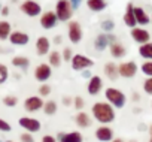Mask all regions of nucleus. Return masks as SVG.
I'll return each instance as SVG.
<instances>
[{"mask_svg": "<svg viewBox=\"0 0 152 142\" xmlns=\"http://www.w3.org/2000/svg\"><path fill=\"white\" fill-rule=\"evenodd\" d=\"M51 94V87L48 85V84H42L40 87H39V96L40 97H46V96H49Z\"/></svg>", "mask_w": 152, "mask_h": 142, "instance_id": "obj_34", "label": "nucleus"}, {"mask_svg": "<svg viewBox=\"0 0 152 142\" xmlns=\"http://www.w3.org/2000/svg\"><path fill=\"white\" fill-rule=\"evenodd\" d=\"M96 138L100 141V142H109V141H113V130L109 127V126H100L97 127L96 130Z\"/></svg>", "mask_w": 152, "mask_h": 142, "instance_id": "obj_16", "label": "nucleus"}, {"mask_svg": "<svg viewBox=\"0 0 152 142\" xmlns=\"http://www.w3.org/2000/svg\"><path fill=\"white\" fill-rule=\"evenodd\" d=\"M131 36H133V39H134L137 43H140V45L148 43L149 39H151L149 32L145 30V29H142V27H134V29H131Z\"/></svg>", "mask_w": 152, "mask_h": 142, "instance_id": "obj_12", "label": "nucleus"}, {"mask_svg": "<svg viewBox=\"0 0 152 142\" xmlns=\"http://www.w3.org/2000/svg\"><path fill=\"white\" fill-rule=\"evenodd\" d=\"M75 121H76V124H78L79 127H82V129H87V127H90L91 126V117L87 114V112H84V111H79L78 114H76V117H75Z\"/></svg>", "mask_w": 152, "mask_h": 142, "instance_id": "obj_21", "label": "nucleus"}, {"mask_svg": "<svg viewBox=\"0 0 152 142\" xmlns=\"http://www.w3.org/2000/svg\"><path fill=\"white\" fill-rule=\"evenodd\" d=\"M57 111H58L57 102H54V100H48V102H45V105H43V112H45L46 115H54Z\"/></svg>", "mask_w": 152, "mask_h": 142, "instance_id": "obj_29", "label": "nucleus"}, {"mask_svg": "<svg viewBox=\"0 0 152 142\" xmlns=\"http://www.w3.org/2000/svg\"><path fill=\"white\" fill-rule=\"evenodd\" d=\"M9 40H11V43H12V45H17V46H24V45H27V43H28L30 38H28V35H27V33L17 30V32H12V33H11Z\"/></svg>", "mask_w": 152, "mask_h": 142, "instance_id": "obj_15", "label": "nucleus"}, {"mask_svg": "<svg viewBox=\"0 0 152 142\" xmlns=\"http://www.w3.org/2000/svg\"><path fill=\"white\" fill-rule=\"evenodd\" d=\"M112 42H115V36L107 35V33H102V35L97 36V39L94 42V46H96V49L103 51V49H106V46H110Z\"/></svg>", "mask_w": 152, "mask_h": 142, "instance_id": "obj_13", "label": "nucleus"}, {"mask_svg": "<svg viewBox=\"0 0 152 142\" xmlns=\"http://www.w3.org/2000/svg\"><path fill=\"white\" fill-rule=\"evenodd\" d=\"M42 142H57V139L54 136H51V135H45L42 138Z\"/></svg>", "mask_w": 152, "mask_h": 142, "instance_id": "obj_41", "label": "nucleus"}, {"mask_svg": "<svg viewBox=\"0 0 152 142\" xmlns=\"http://www.w3.org/2000/svg\"><path fill=\"white\" fill-rule=\"evenodd\" d=\"M130 142H136V141H130Z\"/></svg>", "mask_w": 152, "mask_h": 142, "instance_id": "obj_50", "label": "nucleus"}, {"mask_svg": "<svg viewBox=\"0 0 152 142\" xmlns=\"http://www.w3.org/2000/svg\"><path fill=\"white\" fill-rule=\"evenodd\" d=\"M21 12H24L27 17H37L40 12H42V8L37 2H34V0H26V2L21 3L20 6Z\"/></svg>", "mask_w": 152, "mask_h": 142, "instance_id": "obj_6", "label": "nucleus"}, {"mask_svg": "<svg viewBox=\"0 0 152 142\" xmlns=\"http://www.w3.org/2000/svg\"><path fill=\"white\" fill-rule=\"evenodd\" d=\"M124 23H125L127 27H131V29H134L136 24H137L133 3H128V5H127V11H125V14H124Z\"/></svg>", "mask_w": 152, "mask_h": 142, "instance_id": "obj_18", "label": "nucleus"}, {"mask_svg": "<svg viewBox=\"0 0 152 142\" xmlns=\"http://www.w3.org/2000/svg\"><path fill=\"white\" fill-rule=\"evenodd\" d=\"M87 6L91 11H94V12H100V11H103L106 8V2L104 0H88Z\"/></svg>", "mask_w": 152, "mask_h": 142, "instance_id": "obj_27", "label": "nucleus"}, {"mask_svg": "<svg viewBox=\"0 0 152 142\" xmlns=\"http://www.w3.org/2000/svg\"><path fill=\"white\" fill-rule=\"evenodd\" d=\"M137 70H139V67H137V64L134 61H125V63H121L118 66L119 77H122V78H133V77H136Z\"/></svg>", "mask_w": 152, "mask_h": 142, "instance_id": "obj_7", "label": "nucleus"}, {"mask_svg": "<svg viewBox=\"0 0 152 142\" xmlns=\"http://www.w3.org/2000/svg\"><path fill=\"white\" fill-rule=\"evenodd\" d=\"M103 70H104V75H106L110 81H115V79H118V77H119L118 66H116L115 63H112V61L106 63L104 67H103Z\"/></svg>", "mask_w": 152, "mask_h": 142, "instance_id": "obj_20", "label": "nucleus"}, {"mask_svg": "<svg viewBox=\"0 0 152 142\" xmlns=\"http://www.w3.org/2000/svg\"><path fill=\"white\" fill-rule=\"evenodd\" d=\"M73 106L78 109V111H82L84 109V106H85V102H84V99L81 97V96H76L75 99H73Z\"/></svg>", "mask_w": 152, "mask_h": 142, "instance_id": "obj_33", "label": "nucleus"}, {"mask_svg": "<svg viewBox=\"0 0 152 142\" xmlns=\"http://www.w3.org/2000/svg\"><path fill=\"white\" fill-rule=\"evenodd\" d=\"M61 60H63V55H61L58 51L49 52V66H52V67H60V66H61Z\"/></svg>", "mask_w": 152, "mask_h": 142, "instance_id": "obj_28", "label": "nucleus"}, {"mask_svg": "<svg viewBox=\"0 0 152 142\" xmlns=\"http://www.w3.org/2000/svg\"><path fill=\"white\" fill-rule=\"evenodd\" d=\"M69 39L73 43H78L82 39V29L78 21H70L69 23Z\"/></svg>", "mask_w": 152, "mask_h": 142, "instance_id": "obj_10", "label": "nucleus"}, {"mask_svg": "<svg viewBox=\"0 0 152 142\" xmlns=\"http://www.w3.org/2000/svg\"><path fill=\"white\" fill-rule=\"evenodd\" d=\"M55 43H61V36H55Z\"/></svg>", "mask_w": 152, "mask_h": 142, "instance_id": "obj_45", "label": "nucleus"}, {"mask_svg": "<svg viewBox=\"0 0 152 142\" xmlns=\"http://www.w3.org/2000/svg\"><path fill=\"white\" fill-rule=\"evenodd\" d=\"M63 58H64L66 61H72L73 54H72V49H70V48H64V51H63Z\"/></svg>", "mask_w": 152, "mask_h": 142, "instance_id": "obj_39", "label": "nucleus"}, {"mask_svg": "<svg viewBox=\"0 0 152 142\" xmlns=\"http://www.w3.org/2000/svg\"><path fill=\"white\" fill-rule=\"evenodd\" d=\"M20 139H21V142H34V138H33V135H31V133H28V132L23 133V135L20 136Z\"/></svg>", "mask_w": 152, "mask_h": 142, "instance_id": "obj_37", "label": "nucleus"}, {"mask_svg": "<svg viewBox=\"0 0 152 142\" xmlns=\"http://www.w3.org/2000/svg\"><path fill=\"white\" fill-rule=\"evenodd\" d=\"M112 142H124V141H122V139H119V138H116V139H113Z\"/></svg>", "mask_w": 152, "mask_h": 142, "instance_id": "obj_47", "label": "nucleus"}, {"mask_svg": "<svg viewBox=\"0 0 152 142\" xmlns=\"http://www.w3.org/2000/svg\"><path fill=\"white\" fill-rule=\"evenodd\" d=\"M133 100H134V102H139V100H140V94H139V93H134V94H133Z\"/></svg>", "mask_w": 152, "mask_h": 142, "instance_id": "obj_44", "label": "nucleus"}, {"mask_svg": "<svg viewBox=\"0 0 152 142\" xmlns=\"http://www.w3.org/2000/svg\"><path fill=\"white\" fill-rule=\"evenodd\" d=\"M143 91L149 96H152V78H146L143 82Z\"/></svg>", "mask_w": 152, "mask_h": 142, "instance_id": "obj_35", "label": "nucleus"}, {"mask_svg": "<svg viewBox=\"0 0 152 142\" xmlns=\"http://www.w3.org/2000/svg\"><path fill=\"white\" fill-rule=\"evenodd\" d=\"M18 124L28 133H37L42 129L40 121L37 118H33V117H21L18 120Z\"/></svg>", "mask_w": 152, "mask_h": 142, "instance_id": "obj_5", "label": "nucleus"}, {"mask_svg": "<svg viewBox=\"0 0 152 142\" xmlns=\"http://www.w3.org/2000/svg\"><path fill=\"white\" fill-rule=\"evenodd\" d=\"M51 75H52V67L46 63H42L34 69V78L39 82H46L51 78Z\"/></svg>", "mask_w": 152, "mask_h": 142, "instance_id": "obj_8", "label": "nucleus"}, {"mask_svg": "<svg viewBox=\"0 0 152 142\" xmlns=\"http://www.w3.org/2000/svg\"><path fill=\"white\" fill-rule=\"evenodd\" d=\"M58 142H84L81 132H69V133H58Z\"/></svg>", "mask_w": 152, "mask_h": 142, "instance_id": "obj_17", "label": "nucleus"}, {"mask_svg": "<svg viewBox=\"0 0 152 142\" xmlns=\"http://www.w3.org/2000/svg\"><path fill=\"white\" fill-rule=\"evenodd\" d=\"M104 97H106V102H107V103H110L113 108H118V109L124 108V106H125V102H127L125 94H124L121 90L115 88V87H109V88H106V91H104Z\"/></svg>", "mask_w": 152, "mask_h": 142, "instance_id": "obj_2", "label": "nucleus"}, {"mask_svg": "<svg viewBox=\"0 0 152 142\" xmlns=\"http://www.w3.org/2000/svg\"><path fill=\"white\" fill-rule=\"evenodd\" d=\"M6 142H14V141H6Z\"/></svg>", "mask_w": 152, "mask_h": 142, "instance_id": "obj_48", "label": "nucleus"}, {"mask_svg": "<svg viewBox=\"0 0 152 142\" xmlns=\"http://www.w3.org/2000/svg\"><path fill=\"white\" fill-rule=\"evenodd\" d=\"M0 132H11V124L3 118H0Z\"/></svg>", "mask_w": 152, "mask_h": 142, "instance_id": "obj_36", "label": "nucleus"}, {"mask_svg": "<svg viewBox=\"0 0 152 142\" xmlns=\"http://www.w3.org/2000/svg\"><path fill=\"white\" fill-rule=\"evenodd\" d=\"M70 63H72L73 70H81V72H84V70H87L88 67H91L94 64V61L91 58H88L87 55H82V54H75Z\"/></svg>", "mask_w": 152, "mask_h": 142, "instance_id": "obj_4", "label": "nucleus"}, {"mask_svg": "<svg viewBox=\"0 0 152 142\" xmlns=\"http://www.w3.org/2000/svg\"><path fill=\"white\" fill-rule=\"evenodd\" d=\"M12 64L15 67H18V69H24L26 70L30 66V60L27 57H24V55H17V57L12 58Z\"/></svg>", "mask_w": 152, "mask_h": 142, "instance_id": "obj_26", "label": "nucleus"}, {"mask_svg": "<svg viewBox=\"0 0 152 142\" xmlns=\"http://www.w3.org/2000/svg\"><path fill=\"white\" fill-rule=\"evenodd\" d=\"M72 3L69 0H58L57 2V6H55V14H57V18L60 21H69L72 18Z\"/></svg>", "mask_w": 152, "mask_h": 142, "instance_id": "obj_3", "label": "nucleus"}, {"mask_svg": "<svg viewBox=\"0 0 152 142\" xmlns=\"http://www.w3.org/2000/svg\"><path fill=\"white\" fill-rule=\"evenodd\" d=\"M91 111H93L94 118L99 123H102L103 126H107L109 123L115 121V118H116L115 108L110 103H107V102H96L93 105Z\"/></svg>", "mask_w": 152, "mask_h": 142, "instance_id": "obj_1", "label": "nucleus"}, {"mask_svg": "<svg viewBox=\"0 0 152 142\" xmlns=\"http://www.w3.org/2000/svg\"><path fill=\"white\" fill-rule=\"evenodd\" d=\"M11 33H12V29H11V24L8 23V21H0V40H6V39H9V36H11Z\"/></svg>", "mask_w": 152, "mask_h": 142, "instance_id": "obj_25", "label": "nucleus"}, {"mask_svg": "<svg viewBox=\"0 0 152 142\" xmlns=\"http://www.w3.org/2000/svg\"><path fill=\"white\" fill-rule=\"evenodd\" d=\"M3 103H5V106L14 108V106H17V103H18V97H17V96H6V97L3 99Z\"/></svg>", "mask_w": 152, "mask_h": 142, "instance_id": "obj_32", "label": "nucleus"}, {"mask_svg": "<svg viewBox=\"0 0 152 142\" xmlns=\"http://www.w3.org/2000/svg\"><path fill=\"white\" fill-rule=\"evenodd\" d=\"M149 142H152V138H151V139H149Z\"/></svg>", "mask_w": 152, "mask_h": 142, "instance_id": "obj_49", "label": "nucleus"}, {"mask_svg": "<svg viewBox=\"0 0 152 142\" xmlns=\"http://www.w3.org/2000/svg\"><path fill=\"white\" fill-rule=\"evenodd\" d=\"M102 88H103V81H102V78L97 77V75L91 77L90 81H88V85H87L88 94H90V96H97V94L102 91Z\"/></svg>", "mask_w": 152, "mask_h": 142, "instance_id": "obj_11", "label": "nucleus"}, {"mask_svg": "<svg viewBox=\"0 0 152 142\" xmlns=\"http://www.w3.org/2000/svg\"><path fill=\"white\" fill-rule=\"evenodd\" d=\"M43 105L45 103H43V100H42L40 96H30L24 102V108L28 112H37V111L43 109Z\"/></svg>", "mask_w": 152, "mask_h": 142, "instance_id": "obj_9", "label": "nucleus"}, {"mask_svg": "<svg viewBox=\"0 0 152 142\" xmlns=\"http://www.w3.org/2000/svg\"><path fill=\"white\" fill-rule=\"evenodd\" d=\"M8 78H9V69H8V66L0 63V84H5L8 81Z\"/></svg>", "mask_w": 152, "mask_h": 142, "instance_id": "obj_30", "label": "nucleus"}, {"mask_svg": "<svg viewBox=\"0 0 152 142\" xmlns=\"http://www.w3.org/2000/svg\"><path fill=\"white\" fill-rule=\"evenodd\" d=\"M109 49H110V54H112L113 58H122L125 55V48H124V45L121 42H116V40L112 42Z\"/></svg>", "mask_w": 152, "mask_h": 142, "instance_id": "obj_23", "label": "nucleus"}, {"mask_svg": "<svg viewBox=\"0 0 152 142\" xmlns=\"http://www.w3.org/2000/svg\"><path fill=\"white\" fill-rule=\"evenodd\" d=\"M139 54L140 57L146 58V61L152 60V42H148V43H143L139 46Z\"/></svg>", "mask_w": 152, "mask_h": 142, "instance_id": "obj_24", "label": "nucleus"}, {"mask_svg": "<svg viewBox=\"0 0 152 142\" xmlns=\"http://www.w3.org/2000/svg\"><path fill=\"white\" fill-rule=\"evenodd\" d=\"M79 2H81V0H72V2H70V3H72V6H73V8H78V5H79Z\"/></svg>", "mask_w": 152, "mask_h": 142, "instance_id": "obj_43", "label": "nucleus"}, {"mask_svg": "<svg viewBox=\"0 0 152 142\" xmlns=\"http://www.w3.org/2000/svg\"><path fill=\"white\" fill-rule=\"evenodd\" d=\"M0 9H2V8H0Z\"/></svg>", "mask_w": 152, "mask_h": 142, "instance_id": "obj_51", "label": "nucleus"}, {"mask_svg": "<svg viewBox=\"0 0 152 142\" xmlns=\"http://www.w3.org/2000/svg\"><path fill=\"white\" fill-rule=\"evenodd\" d=\"M148 132H149V135H151V138H152V124L149 126V129H148Z\"/></svg>", "mask_w": 152, "mask_h": 142, "instance_id": "obj_46", "label": "nucleus"}, {"mask_svg": "<svg viewBox=\"0 0 152 142\" xmlns=\"http://www.w3.org/2000/svg\"><path fill=\"white\" fill-rule=\"evenodd\" d=\"M0 14H2L3 17H8V15H9V8H8V6H3L2 11H0Z\"/></svg>", "mask_w": 152, "mask_h": 142, "instance_id": "obj_42", "label": "nucleus"}, {"mask_svg": "<svg viewBox=\"0 0 152 142\" xmlns=\"http://www.w3.org/2000/svg\"><path fill=\"white\" fill-rule=\"evenodd\" d=\"M57 21H58L57 14H55V12H51V11L45 12V14L40 17V26H42L45 30H49V29L55 27Z\"/></svg>", "mask_w": 152, "mask_h": 142, "instance_id": "obj_14", "label": "nucleus"}, {"mask_svg": "<svg viewBox=\"0 0 152 142\" xmlns=\"http://www.w3.org/2000/svg\"><path fill=\"white\" fill-rule=\"evenodd\" d=\"M72 103H73V99L72 97H69V96H64L63 97V105L64 106H70Z\"/></svg>", "mask_w": 152, "mask_h": 142, "instance_id": "obj_40", "label": "nucleus"}, {"mask_svg": "<svg viewBox=\"0 0 152 142\" xmlns=\"http://www.w3.org/2000/svg\"><path fill=\"white\" fill-rule=\"evenodd\" d=\"M142 74L146 75L148 78H152V60L145 61V63L142 64Z\"/></svg>", "mask_w": 152, "mask_h": 142, "instance_id": "obj_31", "label": "nucleus"}, {"mask_svg": "<svg viewBox=\"0 0 152 142\" xmlns=\"http://www.w3.org/2000/svg\"><path fill=\"white\" fill-rule=\"evenodd\" d=\"M134 15H136L137 24H140V26H146V24H149V21H151L149 15H148V14L145 12V9L140 8V6H134Z\"/></svg>", "mask_w": 152, "mask_h": 142, "instance_id": "obj_22", "label": "nucleus"}, {"mask_svg": "<svg viewBox=\"0 0 152 142\" xmlns=\"http://www.w3.org/2000/svg\"><path fill=\"white\" fill-rule=\"evenodd\" d=\"M102 29H103V30H106V33H107V32H110V30L113 29V21H110V20L103 21V23H102Z\"/></svg>", "mask_w": 152, "mask_h": 142, "instance_id": "obj_38", "label": "nucleus"}, {"mask_svg": "<svg viewBox=\"0 0 152 142\" xmlns=\"http://www.w3.org/2000/svg\"><path fill=\"white\" fill-rule=\"evenodd\" d=\"M49 48H51V42L48 38L45 36H40L37 40H36V51L39 55H46L49 52Z\"/></svg>", "mask_w": 152, "mask_h": 142, "instance_id": "obj_19", "label": "nucleus"}, {"mask_svg": "<svg viewBox=\"0 0 152 142\" xmlns=\"http://www.w3.org/2000/svg\"><path fill=\"white\" fill-rule=\"evenodd\" d=\"M151 106H152V105H151Z\"/></svg>", "mask_w": 152, "mask_h": 142, "instance_id": "obj_52", "label": "nucleus"}]
</instances>
